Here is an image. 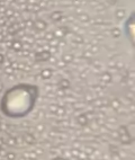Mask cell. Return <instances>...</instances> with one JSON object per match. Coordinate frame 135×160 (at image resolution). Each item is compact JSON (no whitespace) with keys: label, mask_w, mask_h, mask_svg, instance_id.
I'll list each match as a JSON object with an SVG mask.
<instances>
[{"label":"cell","mask_w":135,"mask_h":160,"mask_svg":"<svg viewBox=\"0 0 135 160\" xmlns=\"http://www.w3.org/2000/svg\"><path fill=\"white\" fill-rule=\"evenodd\" d=\"M14 157H15V155H14V153H10V155H8V158H9V159H14Z\"/></svg>","instance_id":"1"}]
</instances>
